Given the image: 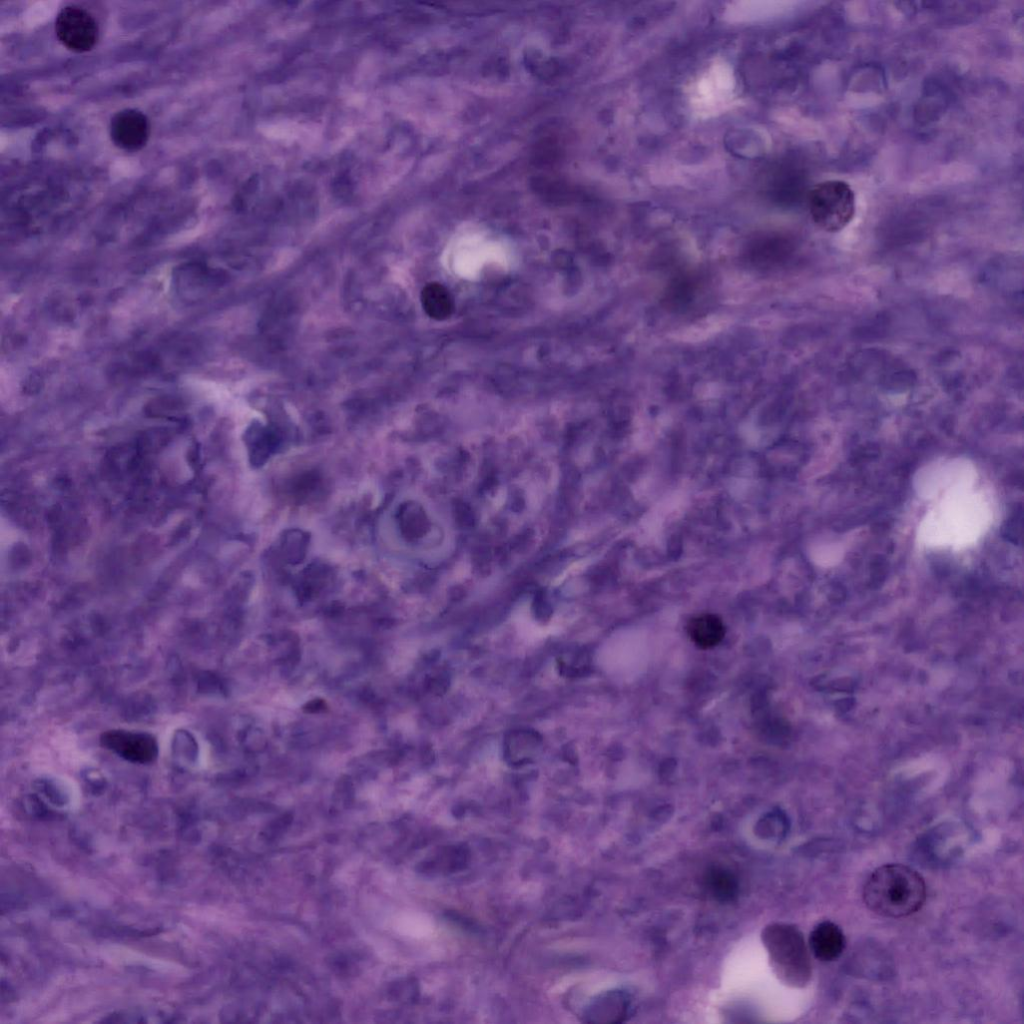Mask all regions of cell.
Instances as JSON below:
<instances>
[{
	"instance_id": "6",
	"label": "cell",
	"mask_w": 1024,
	"mask_h": 1024,
	"mask_svg": "<svg viewBox=\"0 0 1024 1024\" xmlns=\"http://www.w3.org/2000/svg\"><path fill=\"white\" fill-rule=\"evenodd\" d=\"M55 33L64 47L83 53L95 46L99 28L87 10L77 5H67L56 16Z\"/></svg>"
},
{
	"instance_id": "8",
	"label": "cell",
	"mask_w": 1024,
	"mask_h": 1024,
	"mask_svg": "<svg viewBox=\"0 0 1024 1024\" xmlns=\"http://www.w3.org/2000/svg\"><path fill=\"white\" fill-rule=\"evenodd\" d=\"M109 130L111 140L117 147L125 151H137L149 138L150 124L144 113L128 108L113 115Z\"/></svg>"
},
{
	"instance_id": "14",
	"label": "cell",
	"mask_w": 1024,
	"mask_h": 1024,
	"mask_svg": "<svg viewBox=\"0 0 1024 1024\" xmlns=\"http://www.w3.org/2000/svg\"><path fill=\"white\" fill-rule=\"evenodd\" d=\"M324 702L320 699H314L304 706V710L310 713H315L323 710Z\"/></svg>"
},
{
	"instance_id": "1",
	"label": "cell",
	"mask_w": 1024,
	"mask_h": 1024,
	"mask_svg": "<svg viewBox=\"0 0 1024 1024\" xmlns=\"http://www.w3.org/2000/svg\"><path fill=\"white\" fill-rule=\"evenodd\" d=\"M991 518L982 495L973 492L971 486L959 487L944 493L927 514L919 537L926 545L967 546L983 535Z\"/></svg>"
},
{
	"instance_id": "5",
	"label": "cell",
	"mask_w": 1024,
	"mask_h": 1024,
	"mask_svg": "<svg viewBox=\"0 0 1024 1024\" xmlns=\"http://www.w3.org/2000/svg\"><path fill=\"white\" fill-rule=\"evenodd\" d=\"M975 469L964 459L936 461L923 467L915 478V489L920 497L930 499L950 490L971 486Z\"/></svg>"
},
{
	"instance_id": "13",
	"label": "cell",
	"mask_w": 1024,
	"mask_h": 1024,
	"mask_svg": "<svg viewBox=\"0 0 1024 1024\" xmlns=\"http://www.w3.org/2000/svg\"><path fill=\"white\" fill-rule=\"evenodd\" d=\"M706 887L711 895L721 902H730L737 897L738 882L734 875L724 869L715 867L706 875Z\"/></svg>"
},
{
	"instance_id": "7",
	"label": "cell",
	"mask_w": 1024,
	"mask_h": 1024,
	"mask_svg": "<svg viewBox=\"0 0 1024 1024\" xmlns=\"http://www.w3.org/2000/svg\"><path fill=\"white\" fill-rule=\"evenodd\" d=\"M101 742L107 749L134 763L152 762L158 753L154 737L143 732L110 730L103 733Z\"/></svg>"
},
{
	"instance_id": "11",
	"label": "cell",
	"mask_w": 1024,
	"mask_h": 1024,
	"mask_svg": "<svg viewBox=\"0 0 1024 1024\" xmlns=\"http://www.w3.org/2000/svg\"><path fill=\"white\" fill-rule=\"evenodd\" d=\"M630 1002L622 991H610L595 1000L588 1016L594 1022H619L626 1017Z\"/></svg>"
},
{
	"instance_id": "4",
	"label": "cell",
	"mask_w": 1024,
	"mask_h": 1024,
	"mask_svg": "<svg viewBox=\"0 0 1024 1024\" xmlns=\"http://www.w3.org/2000/svg\"><path fill=\"white\" fill-rule=\"evenodd\" d=\"M808 205L817 226L827 232H838L854 217L855 194L843 180H825L810 190Z\"/></svg>"
},
{
	"instance_id": "12",
	"label": "cell",
	"mask_w": 1024,
	"mask_h": 1024,
	"mask_svg": "<svg viewBox=\"0 0 1024 1024\" xmlns=\"http://www.w3.org/2000/svg\"><path fill=\"white\" fill-rule=\"evenodd\" d=\"M421 302L426 314L436 320L447 319L453 311L452 297L439 283H430L422 290Z\"/></svg>"
},
{
	"instance_id": "9",
	"label": "cell",
	"mask_w": 1024,
	"mask_h": 1024,
	"mask_svg": "<svg viewBox=\"0 0 1024 1024\" xmlns=\"http://www.w3.org/2000/svg\"><path fill=\"white\" fill-rule=\"evenodd\" d=\"M809 946L818 960L831 962L838 959L843 953L846 939L837 924L831 921H822L811 931Z\"/></svg>"
},
{
	"instance_id": "10",
	"label": "cell",
	"mask_w": 1024,
	"mask_h": 1024,
	"mask_svg": "<svg viewBox=\"0 0 1024 1024\" xmlns=\"http://www.w3.org/2000/svg\"><path fill=\"white\" fill-rule=\"evenodd\" d=\"M691 641L701 649L718 645L725 635L723 621L715 614L704 613L693 617L687 624Z\"/></svg>"
},
{
	"instance_id": "2",
	"label": "cell",
	"mask_w": 1024,
	"mask_h": 1024,
	"mask_svg": "<svg viewBox=\"0 0 1024 1024\" xmlns=\"http://www.w3.org/2000/svg\"><path fill=\"white\" fill-rule=\"evenodd\" d=\"M862 897L873 913L886 918H902L921 909L926 900V884L921 874L910 866L884 864L867 878Z\"/></svg>"
},
{
	"instance_id": "3",
	"label": "cell",
	"mask_w": 1024,
	"mask_h": 1024,
	"mask_svg": "<svg viewBox=\"0 0 1024 1024\" xmlns=\"http://www.w3.org/2000/svg\"><path fill=\"white\" fill-rule=\"evenodd\" d=\"M762 942L772 969L786 985L803 987L812 976V966L802 933L786 923H771L762 931Z\"/></svg>"
}]
</instances>
